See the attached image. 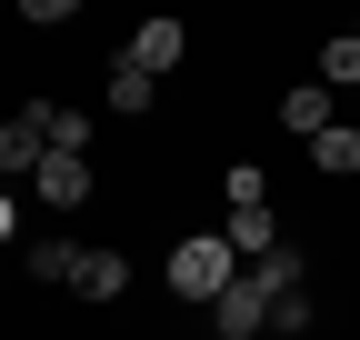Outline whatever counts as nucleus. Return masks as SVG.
<instances>
[{
    "mask_svg": "<svg viewBox=\"0 0 360 340\" xmlns=\"http://www.w3.org/2000/svg\"><path fill=\"white\" fill-rule=\"evenodd\" d=\"M321 91H360V30H330L321 40Z\"/></svg>",
    "mask_w": 360,
    "mask_h": 340,
    "instance_id": "f8f14e48",
    "label": "nucleus"
},
{
    "mask_svg": "<svg viewBox=\"0 0 360 340\" xmlns=\"http://www.w3.org/2000/svg\"><path fill=\"white\" fill-rule=\"evenodd\" d=\"M281 131H290V140H321V131H340V100L321 91V80H300V91L281 100Z\"/></svg>",
    "mask_w": 360,
    "mask_h": 340,
    "instance_id": "39448f33",
    "label": "nucleus"
},
{
    "mask_svg": "<svg viewBox=\"0 0 360 340\" xmlns=\"http://www.w3.org/2000/svg\"><path fill=\"white\" fill-rule=\"evenodd\" d=\"M70 290H80V301H120V290H130V261H120V250H90Z\"/></svg>",
    "mask_w": 360,
    "mask_h": 340,
    "instance_id": "9d476101",
    "label": "nucleus"
},
{
    "mask_svg": "<svg viewBox=\"0 0 360 340\" xmlns=\"http://www.w3.org/2000/svg\"><path fill=\"white\" fill-rule=\"evenodd\" d=\"M310 170H321V181H360V131H350V120L310 140Z\"/></svg>",
    "mask_w": 360,
    "mask_h": 340,
    "instance_id": "1a4fd4ad",
    "label": "nucleus"
},
{
    "mask_svg": "<svg viewBox=\"0 0 360 340\" xmlns=\"http://www.w3.org/2000/svg\"><path fill=\"white\" fill-rule=\"evenodd\" d=\"M150 91H160L150 70H130V60H110V110H120V120H141V110H150Z\"/></svg>",
    "mask_w": 360,
    "mask_h": 340,
    "instance_id": "ddd939ff",
    "label": "nucleus"
},
{
    "mask_svg": "<svg viewBox=\"0 0 360 340\" xmlns=\"http://www.w3.org/2000/svg\"><path fill=\"white\" fill-rule=\"evenodd\" d=\"M130 70H180V60H191V30H180V20H141V30H130V51H120Z\"/></svg>",
    "mask_w": 360,
    "mask_h": 340,
    "instance_id": "20e7f679",
    "label": "nucleus"
},
{
    "mask_svg": "<svg viewBox=\"0 0 360 340\" xmlns=\"http://www.w3.org/2000/svg\"><path fill=\"white\" fill-rule=\"evenodd\" d=\"M30 190H40V200H51V210H80L90 190H101V181H90V160H60V150H51V160H40V170H30Z\"/></svg>",
    "mask_w": 360,
    "mask_h": 340,
    "instance_id": "423d86ee",
    "label": "nucleus"
},
{
    "mask_svg": "<svg viewBox=\"0 0 360 340\" xmlns=\"http://www.w3.org/2000/svg\"><path fill=\"white\" fill-rule=\"evenodd\" d=\"M40 160H51V131H40V110H11V120H0V181H30Z\"/></svg>",
    "mask_w": 360,
    "mask_h": 340,
    "instance_id": "7ed1b4c3",
    "label": "nucleus"
},
{
    "mask_svg": "<svg viewBox=\"0 0 360 340\" xmlns=\"http://www.w3.org/2000/svg\"><path fill=\"white\" fill-rule=\"evenodd\" d=\"M80 261H90V240H70V230H60V240H30V270H40V280H60V290L80 280Z\"/></svg>",
    "mask_w": 360,
    "mask_h": 340,
    "instance_id": "9b49d317",
    "label": "nucleus"
},
{
    "mask_svg": "<svg viewBox=\"0 0 360 340\" xmlns=\"http://www.w3.org/2000/svg\"><path fill=\"white\" fill-rule=\"evenodd\" d=\"M220 200H231V210H260V200H270L260 160H231V170H220Z\"/></svg>",
    "mask_w": 360,
    "mask_h": 340,
    "instance_id": "4468645a",
    "label": "nucleus"
},
{
    "mask_svg": "<svg viewBox=\"0 0 360 340\" xmlns=\"http://www.w3.org/2000/svg\"><path fill=\"white\" fill-rule=\"evenodd\" d=\"M30 110H40V131H51L60 160H90V110H70V100H30Z\"/></svg>",
    "mask_w": 360,
    "mask_h": 340,
    "instance_id": "6e6552de",
    "label": "nucleus"
},
{
    "mask_svg": "<svg viewBox=\"0 0 360 340\" xmlns=\"http://www.w3.org/2000/svg\"><path fill=\"white\" fill-rule=\"evenodd\" d=\"M220 240L240 250V270H250V261H270V250H281V221H270V200H260V210H231V230H220Z\"/></svg>",
    "mask_w": 360,
    "mask_h": 340,
    "instance_id": "0eeeda50",
    "label": "nucleus"
},
{
    "mask_svg": "<svg viewBox=\"0 0 360 340\" xmlns=\"http://www.w3.org/2000/svg\"><path fill=\"white\" fill-rule=\"evenodd\" d=\"M11 230H20V210H11V190H0V240H11Z\"/></svg>",
    "mask_w": 360,
    "mask_h": 340,
    "instance_id": "2eb2a0df",
    "label": "nucleus"
},
{
    "mask_svg": "<svg viewBox=\"0 0 360 340\" xmlns=\"http://www.w3.org/2000/svg\"><path fill=\"white\" fill-rule=\"evenodd\" d=\"M210 320H220V340H260V330H270V290H260V280L240 270V280H231V290L210 301Z\"/></svg>",
    "mask_w": 360,
    "mask_h": 340,
    "instance_id": "f03ea898",
    "label": "nucleus"
},
{
    "mask_svg": "<svg viewBox=\"0 0 360 340\" xmlns=\"http://www.w3.org/2000/svg\"><path fill=\"white\" fill-rule=\"evenodd\" d=\"M160 280H170V301H191V310H210L220 290L240 280V250L220 240V230H191V240L170 250V270H160Z\"/></svg>",
    "mask_w": 360,
    "mask_h": 340,
    "instance_id": "f257e3e1",
    "label": "nucleus"
}]
</instances>
